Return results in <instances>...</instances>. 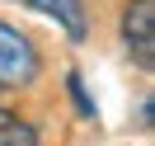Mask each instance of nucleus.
<instances>
[{"label": "nucleus", "mask_w": 155, "mask_h": 146, "mask_svg": "<svg viewBox=\"0 0 155 146\" xmlns=\"http://www.w3.org/2000/svg\"><path fill=\"white\" fill-rule=\"evenodd\" d=\"M33 76H38V47L14 24L0 19V94L33 85Z\"/></svg>", "instance_id": "obj_1"}, {"label": "nucleus", "mask_w": 155, "mask_h": 146, "mask_svg": "<svg viewBox=\"0 0 155 146\" xmlns=\"http://www.w3.org/2000/svg\"><path fill=\"white\" fill-rule=\"evenodd\" d=\"M122 47L141 71H155V0H132L122 10Z\"/></svg>", "instance_id": "obj_2"}, {"label": "nucleus", "mask_w": 155, "mask_h": 146, "mask_svg": "<svg viewBox=\"0 0 155 146\" xmlns=\"http://www.w3.org/2000/svg\"><path fill=\"white\" fill-rule=\"evenodd\" d=\"M19 5H33V10L52 14V19H57L75 42L85 38V5H80V0H19Z\"/></svg>", "instance_id": "obj_3"}, {"label": "nucleus", "mask_w": 155, "mask_h": 146, "mask_svg": "<svg viewBox=\"0 0 155 146\" xmlns=\"http://www.w3.org/2000/svg\"><path fill=\"white\" fill-rule=\"evenodd\" d=\"M0 146H38V127L10 108H0Z\"/></svg>", "instance_id": "obj_4"}, {"label": "nucleus", "mask_w": 155, "mask_h": 146, "mask_svg": "<svg viewBox=\"0 0 155 146\" xmlns=\"http://www.w3.org/2000/svg\"><path fill=\"white\" fill-rule=\"evenodd\" d=\"M146 123H155V99H146Z\"/></svg>", "instance_id": "obj_5"}]
</instances>
